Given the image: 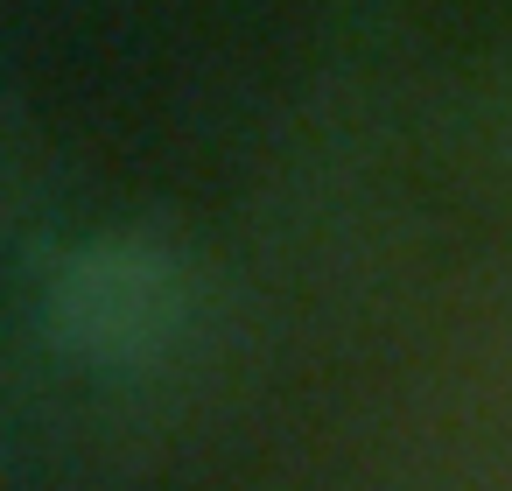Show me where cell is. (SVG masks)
Returning <instances> with one entry per match:
<instances>
[{
  "mask_svg": "<svg viewBox=\"0 0 512 491\" xmlns=\"http://www.w3.org/2000/svg\"><path fill=\"white\" fill-rule=\"evenodd\" d=\"M204 316V274L162 225H113L71 239L43 260L29 288V323L43 358L85 379H155L169 372Z\"/></svg>",
  "mask_w": 512,
  "mask_h": 491,
  "instance_id": "1",
  "label": "cell"
}]
</instances>
